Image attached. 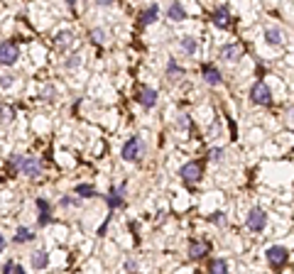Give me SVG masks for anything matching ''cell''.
Wrapping results in <instances>:
<instances>
[{"instance_id": "cell-1", "label": "cell", "mask_w": 294, "mask_h": 274, "mask_svg": "<svg viewBox=\"0 0 294 274\" xmlns=\"http://www.w3.org/2000/svg\"><path fill=\"white\" fill-rule=\"evenodd\" d=\"M18 56H20V46L15 42H3L0 44V64L3 66H13L18 62Z\"/></svg>"}, {"instance_id": "cell-2", "label": "cell", "mask_w": 294, "mask_h": 274, "mask_svg": "<svg viewBox=\"0 0 294 274\" xmlns=\"http://www.w3.org/2000/svg\"><path fill=\"white\" fill-rule=\"evenodd\" d=\"M142 154V140L140 137H130L123 147V160L125 162H137Z\"/></svg>"}, {"instance_id": "cell-3", "label": "cell", "mask_w": 294, "mask_h": 274, "mask_svg": "<svg viewBox=\"0 0 294 274\" xmlns=\"http://www.w3.org/2000/svg\"><path fill=\"white\" fill-rule=\"evenodd\" d=\"M265 223H267V216H265V210L262 208H252L248 213V220H245V226H248L252 232H260V230H265Z\"/></svg>"}, {"instance_id": "cell-4", "label": "cell", "mask_w": 294, "mask_h": 274, "mask_svg": "<svg viewBox=\"0 0 294 274\" xmlns=\"http://www.w3.org/2000/svg\"><path fill=\"white\" fill-rule=\"evenodd\" d=\"M250 98L255 100V103H260V106H267L272 100V93H270V88L265 86V81H257L252 88H250Z\"/></svg>"}, {"instance_id": "cell-5", "label": "cell", "mask_w": 294, "mask_h": 274, "mask_svg": "<svg viewBox=\"0 0 294 274\" xmlns=\"http://www.w3.org/2000/svg\"><path fill=\"white\" fill-rule=\"evenodd\" d=\"M20 172L27 174L30 179H35V176H40V174H42V164H40V160H35V157H23Z\"/></svg>"}, {"instance_id": "cell-6", "label": "cell", "mask_w": 294, "mask_h": 274, "mask_svg": "<svg viewBox=\"0 0 294 274\" xmlns=\"http://www.w3.org/2000/svg\"><path fill=\"white\" fill-rule=\"evenodd\" d=\"M181 179H186V182H199L201 179V164L199 162H189V164H184L179 169Z\"/></svg>"}, {"instance_id": "cell-7", "label": "cell", "mask_w": 294, "mask_h": 274, "mask_svg": "<svg viewBox=\"0 0 294 274\" xmlns=\"http://www.w3.org/2000/svg\"><path fill=\"white\" fill-rule=\"evenodd\" d=\"M287 257H289V252L284 250L282 245H274V248L267 250V260H270L272 267H282V264L287 262Z\"/></svg>"}, {"instance_id": "cell-8", "label": "cell", "mask_w": 294, "mask_h": 274, "mask_svg": "<svg viewBox=\"0 0 294 274\" xmlns=\"http://www.w3.org/2000/svg\"><path fill=\"white\" fill-rule=\"evenodd\" d=\"M208 254V245L206 242H199V240H191L189 242V257L191 260H201Z\"/></svg>"}, {"instance_id": "cell-9", "label": "cell", "mask_w": 294, "mask_h": 274, "mask_svg": "<svg viewBox=\"0 0 294 274\" xmlns=\"http://www.w3.org/2000/svg\"><path fill=\"white\" fill-rule=\"evenodd\" d=\"M211 20H213L216 27H228L230 24V12H228L226 8H216L213 15H211Z\"/></svg>"}, {"instance_id": "cell-10", "label": "cell", "mask_w": 294, "mask_h": 274, "mask_svg": "<svg viewBox=\"0 0 294 274\" xmlns=\"http://www.w3.org/2000/svg\"><path fill=\"white\" fill-rule=\"evenodd\" d=\"M201 74H204V78L211 84V86H218L221 84V71L216 66H204L201 68Z\"/></svg>"}, {"instance_id": "cell-11", "label": "cell", "mask_w": 294, "mask_h": 274, "mask_svg": "<svg viewBox=\"0 0 294 274\" xmlns=\"http://www.w3.org/2000/svg\"><path fill=\"white\" fill-rule=\"evenodd\" d=\"M140 103H142L145 108H152V106L157 103V91H155V88H142V93H140Z\"/></svg>"}, {"instance_id": "cell-12", "label": "cell", "mask_w": 294, "mask_h": 274, "mask_svg": "<svg viewBox=\"0 0 294 274\" xmlns=\"http://www.w3.org/2000/svg\"><path fill=\"white\" fill-rule=\"evenodd\" d=\"M265 42H270V44H282L284 42V37H282V32L277 30V27H267L265 30Z\"/></svg>"}, {"instance_id": "cell-13", "label": "cell", "mask_w": 294, "mask_h": 274, "mask_svg": "<svg viewBox=\"0 0 294 274\" xmlns=\"http://www.w3.org/2000/svg\"><path fill=\"white\" fill-rule=\"evenodd\" d=\"M167 18H172V20H186V10L181 8V2H172L169 10H167Z\"/></svg>"}, {"instance_id": "cell-14", "label": "cell", "mask_w": 294, "mask_h": 274, "mask_svg": "<svg viewBox=\"0 0 294 274\" xmlns=\"http://www.w3.org/2000/svg\"><path fill=\"white\" fill-rule=\"evenodd\" d=\"M108 206H111V208L123 206V186H118V188H113V191L108 194Z\"/></svg>"}, {"instance_id": "cell-15", "label": "cell", "mask_w": 294, "mask_h": 274, "mask_svg": "<svg viewBox=\"0 0 294 274\" xmlns=\"http://www.w3.org/2000/svg\"><path fill=\"white\" fill-rule=\"evenodd\" d=\"M208 270H211V274H228V264L226 260H211V264H208Z\"/></svg>"}, {"instance_id": "cell-16", "label": "cell", "mask_w": 294, "mask_h": 274, "mask_svg": "<svg viewBox=\"0 0 294 274\" xmlns=\"http://www.w3.org/2000/svg\"><path fill=\"white\" fill-rule=\"evenodd\" d=\"M15 120V108L13 106H0V122H13Z\"/></svg>"}, {"instance_id": "cell-17", "label": "cell", "mask_w": 294, "mask_h": 274, "mask_svg": "<svg viewBox=\"0 0 294 274\" xmlns=\"http://www.w3.org/2000/svg\"><path fill=\"white\" fill-rule=\"evenodd\" d=\"M157 5H150V10H145V12H142V18H140V22L142 24H150V22H155V20H157Z\"/></svg>"}, {"instance_id": "cell-18", "label": "cell", "mask_w": 294, "mask_h": 274, "mask_svg": "<svg viewBox=\"0 0 294 274\" xmlns=\"http://www.w3.org/2000/svg\"><path fill=\"white\" fill-rule=\"evenodd\" d=\"M37 206H40V226H47L49 223V204H47L45 198H40Z\"/></svg>"}, {"instance_id": "cell-19", "label": "cell", "mask_w": 294, "mask_h": 274, "mask_svg": "<svg viewBox=\"0 0 294 274\" xmlns=\"http://www.w3.org/2000/svg\"><path fill=\"white\" fill-rule=\"evenodd\" d=\"M47 264H49V257H47V252H35V257H32V267H37V270H45Z\"/></svg>"}, {"instance_id": "cell-20", "label": "cell", "mask_w": 294, "mask_h": 274, "mask_svg": "<svg viewBox=\"0 0 294 274\" xmlns=\"http://www.w3.org/2000/svg\"><path fill=\"white\" fill-rule=\"evenodd\" d=\"M35 238V232L30 228H18V232H15V240L18 242H27V240H32Z\"/></svg>"}, {"instance_id": "cell-21", "label": "cell", "mask_w": 294, "mask_h": 274, "mask_svg": "<svg viewBox=\"0 0 294 274\" xmlns=\"http://www.w3.org/2000/svg\"><path fill=\"white\" fill-rule=\"evenodd\" d=\"M20 164H23V157H20V154H13V157L8 160V169H10V174L20 172Z\"/></svg>"}, {"instance_id": "cell-22", "label": "cell", "mask_w": 294, "mask_h": 274, "mask_svg": "<svg viewBox=\"0 0 294 274\" xmlns=\"http://www.w3.org/2000/svg\"><path fill=\"white\" fill-rule=\"evenodd\" d=\"M71 40H74V34H71V32H59L54 42H57L59 46H67V44H71Z\"/></svg>"}, {"instance_id": "cell-23", "label": "cell", "mask_w": 294, "mask_h": 274, "mask_svg": "<svg viewBox=\"0 0 294 274\" xmlns=\"http://www.w3.org/2000/svg\"><path fill=\"white\" fill-rule=\"evenodd\" d=\"M238 54H240L238 46H223V49H221V56H223V59H238Z\"/></svg>"}, {"instance_id": "cell-24", "label": "cell", "mask_w": 294, "mask_h": 274, "mask_svg": "<svg viewBox=\"0 0 294 274\" xmlns=\"http://www.w3.org/2000/svg\"><path fill=\"white\" fill-rule=\"evenodd\" d=\"M181 49H184L186 54H194V52H196V42H194L191 37H184V40H181Z\"/></svg>"}, {"instance_id": "cell-25", "label": "cell", "mask_w": 294, "mask_h": 274, "mask_svg": "<svg viewBox=\"0 0 294 274\" xmlns=\"http://www.w3.org/2000/svg\"><path fill=\"white\" fill-rule=\"evenodd\" d=\"M76 194H79V196H96V188H93V186H86V184H79V186H76Z\"/></svg>"}, {"instance_id": "cell-26", "label": "cell", "mask_w": 294, "mask_h": 274, "mask_svg": "<svg viewBox=\"0 0 294 274\" xmlns=\"http://www.w3.org/2000/svg\"><path fill=\"white\" fill-rule=\"evenodd\" d=\"M13 81H15L13 76H0V86H3V88H10V86H13Z\"/></svg>"}, {"instance_id": "cell-27", "label": "cell", "mask_w": 294, "mask_h": 274, "mask_svg": "<svg viewBox=\"0 0 294 274\" xmlns=\"http://www.w3.org/2000/svg\"><path fill=\"white\" fill-rule=\"evenodd\" d=\"M91 37H93V42H96V44H101V42H103V32H101V30H93V32H91Z\"/></svg>"}, {"instance_id": "cell-28", "label": "cell", "mask_w": 294, "mask_h": 274, "mask_svg": "<svg viewBox=\"0 0 294 274\" xmlns=\"http://www.w3.org/2000/svg\"><path fill=\"white\" fill-rule=\"evenodd\" d=\"M189 120H191L189 115H184V113H181V115H179V128H189Z\"/></svg>"}, {"instance_id": "cell-29", "label": "cell", "mask_w": 294, "mask_h": 274, "mask_svg": "<svg viewBox=\"0 0 294 274\" xmlns=\"http://www.w3.org/2000/svg\"><path fill=\"white\" fill-rule=\"evenodd\" d=\"M208 220H211V223H223V216H221V213H213Z\"/></svg>"}, {"instance_id": "cell-30", "label": "cell", "mask_w": 294, "mask_h": 274, "mask_svg": "<svg viewBox=\"0 0 294 274\" xmlns=\"http://www.w3.org/2000/svg\"><path fill=\"white\" fill-rule=\"evenodd\" d=\"M221 154H223V152H221V150H211V160H218V157H221Z\"/></svg>"}, {"instance_id": "cell-31", "label": "cell", "mask_w": 294, "mask_h": 274, "mask_svg": "<svg viewBox=\"0 0 294 274\" xmlns=\"http://www.w3.org/2000/svg\"><path fill=\"white\" fill-rule=\"evenodd\" d=\"M5 274H15V264H5Z\"/></svg>"}, {"instance_id": "cell-32", "label": "cell", "mask_w": 294, "mask_h": 274, "mask_svg": "<svg viewBox=\"0 0 294 274\" xmlns=\"http://www.w3.org/2000/svg\"><path fill=\"white\" fill-rule=\"evenodd\" d=\"M76 64H79V56H74V59H71V62H67V66H71V68L76 66Z\"/></svg>"}, {"instance_id": "cell-33", "label": "cell", "mask_w": 294, "mask_h": 274, "mask_svg": "<svg viewBox=\"0 0 294 274\" xmlns=\"http://www.w3.org/2000/svg\"><path fill=\"white\" fill-rule=\"evenodd\" d=\"M3 248H5V238L0 235V250H3Z\"/></svg>"}, {"instance_id": "cell-34", "label": "cell", "mask_w": 294, "mask_h": 274, "mask_svg": "<svg viewBox=\"0 0 294 274\" xmlns=\"http://www.w3.org/2000/svg\"><path fill=\"white\" fill-rule=\"evenodd\" d=\"M15 274H25V270L23 267H15Z\"/></svg>"}]
</instances>
